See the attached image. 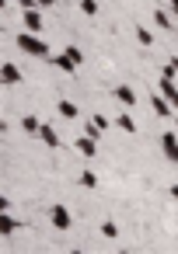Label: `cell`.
I'll return each instance as SVG.
<instances>
[{"instance_id": "d6986e66", "label": "cell", "mask_w": 178, "mask_h": 254, "mask_svg": "<svg viewBox=\"0 0 178 254\" xmlns=\"http://www.w3.org/2000/svg\"><path fill=\"white\" fill-rule=\"evenodd\" d=\"M101 233H105L108 240H115V237H119V226H115L112 219H105V223H101Z\"/></svg>"}, {"instance_id": "9a60e30c", "label": "cell", "mask_w": 178, "mask_h": 254, "mask_svg": "<svg viewBox=\"0 0 178 254\" xmlns=\"http://www.w3.org/2000/svg\"><path fill=\"white\" fill-rule=\"evenodd\" d=\"M77 181H81L84 188H98V174H94V171H81V174H77Z\"/></svg>"}, {"instance_id": "4316f807", "label": "cell", "mask_w": 178, "mask_h": 254, "mask_svg": "<svg viewBox=\"0 0 178 254\" xmlns=\"http://www.w3.org/2000/svg\"><path fill=\"white\" fill-rule=\"evenodd\" d=\"M168 191H171V198H175V202H178V185H171V188H168Z\"/></svg>"}, {"instance_id": "cb8c5ba5", "label": "cell", "mask_w": 178, "mask_h": 254, "mask_svg": "<svg viewBox=\"0 0 178 254\" xmlns=\"http://www.w3.org/2000/svg\"><path fill=\"white\" fill-rule=\"evenodd\" d=\"M63 53H67V56H70V60H74V63H81V49H74V46H67V49H63Z\"/></svg>"}, {"instance_id": "484cf974", "label": "cell", "mask_w": 178, "mask_h": 254, "mask_svg": "<svg viewBox=\"0 0 178 254\" xmlns=\"http://www.w3.org/2000/svg\"><path fill=\"white\" fill-rule=\"evenodd\" d=\"M168 7H171V14L178 18V0H168Z\"/></svg>"}, {"instance_id": "3957f363", "label": "cell", "mask_w": 178, "mask_h": 254, "mask_svg": "<svg viewBox=\"0 0 178 254\" xmlns=\"http://www.w3.org/2000/svg\"><path fill=\"white\" fill-rule=\"evenodd\" d=\"M157 91L175 105V112H178V87H175V77H168V73H161V80H157Z\"/></svg>"}, {"instance_id": "277c9868", "label": "cell", "mask_w": 178, "mask_h": 254, "mask_svg": "<svg viewBox=\"0 0 178 254\" xmlns=\"http://www.w3.org/2000/svg\"><path fill=\"white\" fill-rule=\"evenodd\" d=\"M46 63H53V66H56L60 73H74V70H77V63H74V60H70L67 53H53V56H49Z\"/></svg>"}, {"instance_id": "603a6c76", "label": "cell", "mask_w": 178, "mask_h": 254, "mask_svg": "<svg viewBox=\"0 0 178 254\" xmlns=\"http://www.w3.org/2000/svg\"><path fill=\"white\" fill-rule=\"evenodd\" d=\"M14 4H18L21 11H32V7H39V4H35V0H14ZM39 11H42V7H39Z\"/></svg>"}, {"instance_id": "2e32d148", "label": "cell", "mask_w": 178, "mask_h": 254, "mask_svg": "<svg viewBox=\"0 0 178 254\" xmlns=\"http://www.w3.org/2000/svg\"><path fill=\"white\" fill-rule=\"evenodd\" d=\"M154 25H157V28H171V14L157 7V11H154Z\"/></svg>"}, {"instance_id": "7402d4cb", "label": "cell", "mask_w": 178, "mask_h": 254, "mask_svg": "<svg viewBox=\"0 0 178 254\" xmlns=\"http://www.w3.org/2000/svg\"><path fill=\"white\" fill-rule=\"evenodd\" d=\"M164 73H168V77H178V56H171V60H168V66H164Z\"/></svg>"}, {"instance_id": "4fadbf2b", "label": "cell", "mask_w": 178, "mask_h": 254, "mask_svg": "<svg viewBox=\"0 0 178 254\" xmlns=\"http://www.w3.org/2000/svg\"><path fill=\"white\" fill-rule=\"evenodd\" d=\"M0 226H4V233H14V230H21V219H14V216L4 209V216H0Z\"/></svg>"}, {"instance_id": "d4e9b609", "label": "cell", "mask_w": 178, "mask_h": 254, "mask_svg": "<svg viewBox=\"0 0 178 254\" xmlns=\"http://www.w3.org/2000/svg\"><path fill=\"white\" fill-rule=\"evenodd\" d=\"M35 4H39V7H42V11H49V7H53V4H56V0H35Z\"/></svg>"}, {"instance_id": "7a4b0ae2", "label": "cell", "mask_w": 178, "mask_h": 254, "mask_svg": "<svg viewBox=\"0 0 178 254\" xmlns=\"http://www.w3.org/2000/svg\"><path fill=\"white\" fill-rule=\"evenodd\" d=\"M49 223H53L56 230H70V226H74V216H70V209H67L63 202H53V205H49Z\"/></svg>"}, {"instance_id": "e0dca14e", "label": "cell", "mask_w": 178, "mask_h": 254, "mask_svg": "<svg viewBox=\"0 0 178 254\" xmlns=\"http://www.w3.org/2000/svg\"><path fill=\"white\" fill-rule=\"evenodd\" d=\"M115 126H119V129H122V132H129V136H133V132H136V122H133V119H129V115H119V119H115Z\"/></svg>"}, {"instance_id": "30bf717a", "label": "cell", "mask_w": 178, "mask_h": 254, "mask_svg": "<svg viewBox=\"0 0 178 254\" xmlns=\"http://www.w3.org/2000/svg\"><path fill=\"white\" fill-rule=\"evenodd\" d=\"M115 98H119L122 105H129V108L136 105V91H133L129 84H119V87H115Z\"/></svg>"}, {"instance_id": "ba28073f", "label": "cell", "mask_w": 178, "mask_h": 254, "mask_svg": "<svg viewBox=\"0 0 178 254\" xmlns=\"http://www.w3.org/2000/svg\"><path fill=\"white\" fill-rule=\"evenodd\" d=\"M25 28H28V32H42V28H46V21H42V11H39V7L25 11Z\"/></svg>"}, {"instance_id": "8fae6325", "label": "cell", "mask_w": 178, "mask_h": 254, "mask_svg": "<svg viewBox=\"0 0 178 254\" xmlns=\"http://www.w3.org/2000/svg\"><path fill=\"white\" fill-rule=\"evenodd\" d=\"M39 139H42L46 146H60V136H56V129H53V126H46V122H42V129H39Z\"/></svg>"}, {"instance_id": "7c38bea8", "label": "cell", "mask_w": 178, "mask_h": 254, "mask_svg": "<svg viewBox=\"0 0 178 254\" xmlns=\"http://www.w3.org/2000/svg\"><path fill=\"white\" fill-rule=\"evenodd\" d=\"M56 112H60V115H63V119H70V122H74V119H77V115H81V112H77V105H74V101H67V98H63V101H60V105H56Z\"/></svg>"}, {"instance_id": "5bb4252c", "label": "cell", "mask_w": 178, "mask_h": 254, "mask_svg": "<svg viewBox=\"0 0 178 254\" xmlns=\"http://www.w3.org/2000/svg\"><path fill=\"white\" fill-rule=\"evenodd\" d=\"M21 129H25V132H32V136H39V129H42L39 115H25V119H21Z\"/></svg>"}, {"instance_id": "52a82bcc", "label": "cell", "mask_w": 178, "mask_h": 254, "mask_svg": "<svg viewBox=\"0 0 178 254\" xmlns=\"http://www.w3.org/2000/svg\"><path fill=\"white\" fill-rule=\"evenodd\" d=\"M161 150H164V157H168L171 164H178V139H175L171 132H164V136H161Z\"/></svg>"}, {"instance_id": "6da1fadb", "label": "cell", "mask_w": 178, "mask_h": 254, "mask_svg": "<svg viewBox=\"0 0 178 254\" xmlns=\"http://www.w3.org/2000/svg\"><path fill=\"white\" fill-rule=\"evenodd\" d=\"M18 49L28 53V56H39V60H49V56H53V53H49V42L39 39V32H21V35H18Z\"/></svg>"}, {"instance_id": "8992f818", "label": "cell", "mask_w": 178, "mask_h": 254, "mask_svg": "<svg viewBox=\"0 0 178 254\" xmlns=\"http://www.w3.org/2000/svg\"><path fill=\"white\" fill-rule=\"evenodd\" d=\"M74 146H77V153H81V157H98V139H94V136H88V132H84Z\"/></svg>"}, {"instance_id": "ffe728a7", "label": "cell", "mask_w": 178, "mask_h": 254, "mask_svg": "<svg viewBox=\"0 0 178 254\" xmlns=\"http://www.w3.org/2000/svg\"><path fill=\"white\" fill-rule=\"evenodd\" d=\"M81 11H84L88 18H94V14H98V0H81Z\"/></svg>"}, {"instance_id": "44dd1931", "label": "cell", "mask_w": 178, "mask_h": 254, "mask_svg": "<svg viewBox=\"0 0 178 254\" xmlns=\"http://www.w3.org/2000/svg\"><path fill=\"white\" fill-rule=\"evenodd\" d=\"M84 132H88V136H94V139H98V136H101V132H105V129H101V126H98V122H94V119H91V122H88V129H84Z\"/></svg>"}, {"instance_id": "5b68a950", "label": "cell", "mask_w": 178, "mask_h": 254, "mask_svg": "<svg viewBox=\"0 0 178 254\" xmlns=\"http://www.w3.org/2000/svg\"><path fill=\"white\" fill-rule=\"evenodd\" d=\"M150 105H154V112H157L161 119H168V115L175 112V105H171V101H168V98H164L161 91H154V94H150Z\"/></svg>"}, {"instance_id": "ac0fdd59", "label": "cell", "mask_w": 178, "mask_h": 254, "mask_svg": "<svg viewBox=\"0 0 178 254\" xmlns=\"http://www.w3.org/2000/svg\"><path fill=\"white\" fill-rule=\"evenodd\" d=\"M133 35H136V42H140V46H154V35H150L147 28H136Z\"/></svg>"}, {"instance_id": "9c48e42d", "label": "cell", "mask_w": 178, "mask_h": 254, "mask_svg": "<svg viewBox=\"0 0 178 254\" xmlns=\"http://www.w3.org/2000/svg\"><path fill=\"white\" fill-rule=\"evenodd\" d=\"M0 80H4L7 87H11V84H21V70H18L14 63H4V66H0Z\"/></svg>"}]
</instances>
